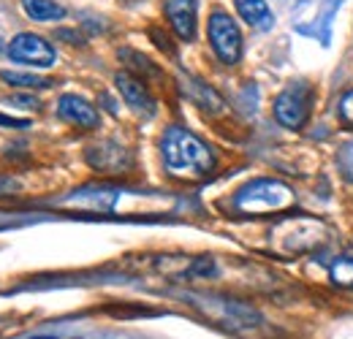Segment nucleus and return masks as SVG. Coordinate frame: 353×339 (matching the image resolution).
<instances>
[{"mask_svg":"<svg viewBox=\"0 0 353 339\" xmlns=\"http://www.w3.org/2000/svg\"><path fill=\"white\" fill-rule=\"evenodd\" d=\"M161 158L166 171L174 176H188V179H201L215 169V155L212 150L190 130L185 127H166L161 138Z\"/></svg>","mask_w":353,"mask_h":339,"instance_id":"nucleus-1","label":"nucleus"},{"mask_svg":"<svg viewBox=\"0 0 353 339\" xmlns=\"http://www.w3.org/2000/svg\"><path fill=\"white\" fill-rule=\"evenodd\" d=\"M291 204H294V190L277 179H253L234 198V207L248 214L283 212Z\"/></svg>","mask_w":353,"mask_h":339,"instance_id":"nucleus-2","label":"nucleus"},{"mask_svg":"<svg viewBox=\"0 0 353 339\" xmlns=\"http://www.w3.org/2000/svg\"><path fill=\"white\" fill-rule=\"evenodd\" d=\"M207 36H210V43H212L215 54L221 57L225 65L239 63V57H242V33H239L236 22H234L225 11L215 8V11L210 14Z\"/></svg>","mask_w":353,"mask_h":339,"instance_id":"nucleus-3","label":"nucleus"},{"mask_svg":"<svg viewBox=\"0 0 353 339\" xmlns=\"http://www.w3.org/2000/svg\"><path fill=\"white\" fill-rule=\"evenodd\" d=\"M310 103H312V90L307 85H291L285 87L274 98V120L283 127L299 130L307 123Z\"/></svg>","mask_w":353,"mask_h":339,"instance_id":"nucleus-4","label":"nucleus"},{"mask_svg":"<svg viewBox=\"0 0 353 339\" xmlns=\"http://www.w3.org/2000/svg\"><path fill=\"white\" fill-rule=\"evenodd\" d=\"M6 52L17 63H28V65H39V68H49L57 60L54 46L46 41V39H41V36H36V33H19V36H14L8 41Z\"/></svg>","mask_w":353,"mask_h":339,"instance_id":"nucleus-5","label":"nucleus"},{"mask_svg":"<svg viewBox=\"0 0 353 339\" xmlns=\"http://www.w3.org/2000/svg\"><path fill=\"white\" fill-rule=\"evenodd\" d=\"M114 85H117V92L123 95V101L131 106L136 114H141V117H152L155 114V98L150 95L147 85L139 76H133L128 71H120L114 76Z\"/></svg>","mask_w":353,"mask_h":339,"instance_id":"nucleus-6","label":"nucleus"},{"mask_svg":"<svg viewBox=\"0 0 353 339\" xmlns=\"http://www.w3.org/2000/svg\"><path fill=\"white\" fill-rule=\"evenodd\" d=\"M57 114L65 120V123H71V125L77 127H98L101 123V117H98V109L85 101L82 95H74V92H65V95H60V101H57Z\"/></svg>","mask_w":353,"mask_h":339,"instance_id":"nucleus-7","label":"nucleus"},{"mask_svg":"<svg viewBox=\"0 0 353 339\" xmlns=\"http://www.w3.org/2000/svg\"><path fill=\"white\" fill-rule=\"evenodd\" d=\"M166 19L182 41L196 36V0H166Z\"/></svg>","mask_w":353,"mask_h":339,"instance_id":"nucleus-8","label":"nucleus"},{"mask_svg":"<svg viewBox=\"0 0 353 339\" xmlns=\"http://www.w3.org/2000/svg\"><path fill=\"white\" fill-rule=\"evenodd\" d=\"M234 6H236V11H239V17H242L250 28L266 30V28H272V22H274V17H272V11H269V6H266L264 0H234Z\"/></svg>","mask_w":353,"mask_h":339,"instance_id":"nucleus-9","label":"nucleus"},{"mask_svg":"<svg viewBox=\"0 0 353 339\" xmlns=\"http://www.w3.org/2000/svg\"><path fill=\"white\" fill-rule=\"evenodd\" d=\"M22 8L36 22H52V19H63L65 17V8L57 6L54 0H22Z\"/></svg>","mask_w":353,"mask_h":339,"instance_id":"nucleus-10","label":"nucleus"},{"mask_svg":"<svg viewBox=\"0 0 353 339\" xmlns=\"http://www.w3.org/2000/svg\"><path fill=\"white\" fill-rule=\"evenodd\" d=\"M0 79L8 87H22V90H46L52 87V82L46 76H39V74H19V71H3Z\"/></svg>","mask_w":353,"mask_h":339,"instance_id":"nucleus-11","label":"nucleus"},{"mask_svg":"<svg viewBox=\"0 0 353 339\" xmlns=\"http://www.w3.org/2000/svg\"><path fill=\"white\" fill-rule=\"evenodd\" d=\"M329 277L337 288H353V258H337L329 269Z\"/></svg>","mask_w":353,"mask_h":339,"instance_id":"nucleus-12","label":"nucleus"},{"mask_svg":"<svg viewBox=\"0 0 353 339\" xmlns=\"http://www.w3.org/2000/svg\"><path fill=\"white\" fill-rule=\"evenodd\" d=\"M337 114H340L343 125L353 130V90H348V92L340 98V103H337Z\"/></svg>","mask_w":353,"mask_h":339,"instance_id":"nucleus-13","label":"nucleus"},{"mask_svg":"<svg viewBox=\"0 0 353 339\" xmlns=\"http://www.w3.org/2000/svg\"><path fill=\"white\" fill-rule=\"evenodd\" d=\"M22 187V182L17 176H8V174H0V196H8V193H17Z\"/></svg>","mask_w":353,"mask_h":339,"instance_id":"nucleus-14","label":"nucleus"},{"mask_svg":"<svg viewBox=\"0 0 353 339\" xmlns=\"http://www.w3.org/2000/svg\"><path fill=\"white\" fill-rule=\"evenodd\" d=\"M8 103H11V106H28V109H39V98H33V95H14V98H8Z\"/></svg>","mask_w":353,"mask_h":339,"instance_id":"nucleus-15","label":"nucleus"},{"mask_svg":"<svg viewBox=\"0 0 353 339\" xmlns=\"http://www.w3.org/2000/svg\"><path fill=\"white\" fill-rule=\"evenodd\" d=\"M0 125H6V127H28V125H30V120H14V117H3V114H0Z\"/></svg>","mask_w":353,"mask_h":339,"instance_id":"nucleus-16","label":"nucleus"},{"mask_svg":"<svg viewBox=\"0 0 353 339\" xmlns=\"http://www.w3.org/2000/svg\"><path fill=\"white\" fill-rule=\"evenodd\" d=\"M6 225H11V220H8V214H0V228H6Z\"/></svg>","mask_w":353,"mask_h":339,"instance_id":"nucleus-17","label":"nucleus"},{"mask_svg":"<svg viewBox=\"0 0 353 339\" xmlns=\"http://www.w3.org/2000/svg\"><path fill=\"white\" fill-rule=\"evenodd\" d=\"M6 49H8V46H3V39H0V52H6Z\"/></svg>","mask_w":353,"mask_h":339,"instance_id":"nucleus-18","label":"nucleus"}]
</instances>
